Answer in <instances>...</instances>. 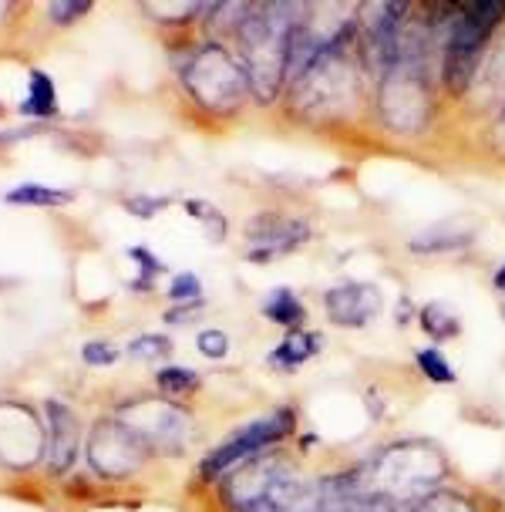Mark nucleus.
Returning a JSON list of instances; mask_svg holds the SVG:
<instances>
[{
  "label": "nucleus",
  "instance_id": "f257e3e1",
  "mask_svg": "<svg viewBox=\"0 0 505 512\" xmlns=\"http://www.w3.org/2000/svg\"><path fill=\"white\" fill-rule=\"evenodd\" d=\"M307 7L300 4H263L246 11V21L240 24V44L246 58V75L250 88L260 102H273L280 85L287 81V51L290 34L300 24Z\"/></svg>",
  "mask_w": 505,
  "mask_h": 512
},
{
  "label": "nucleus",
  "instance_id": "f03ea898",
  "mask_svg": "<svg viewBox=\"0 0 505 512\" xmlns=\"http://www.w3.org/2000/svg\"><path fill=\"white\" fill-rule=\"evenodd\" d=\"M425 41L411 24L401 31L398 61L381 75L378 115L398 135H418L431 118V88L425 71Z\"/></svg>",
  "mask_w": 505,
  "mask_h": 512
},
{
  "label": "nucleus",
  "instance_id": "7ed1b4c3",
  "mask_svg": "<svg viewBox=\"0 0 505 512\" xmlns=\"http://www.w3.org/2000/svg\"><path fill=\"white\" fill-rule=\"evenodd\" d=\"M354 27L347 24L334 41L320 51V58L307 71L290 81L293 105L307 115H344L354 112L361 98V64L354 54Z\"/></svg>",
  "mask_w": 505,
  "mask_h": 512
},
{
  "label": "nucleus",
  "instance_id": "20e7f679",
  "mask_svg": "<svg viewBox=\"0 0 505 512\" xmlns=\"http://www.w3.org/2000/svg\"><path fill=\"white\" fill-rule=\"evenodd\" d=\"M445 475L448 462L442 448L425 442V438H408V442L384 448L374 459V465L367 469V492L404 506V502H418L428 492H435Z\"/></svg>",
  "mask_w": 505,
  "mask_h": 512
},
{
  "label": "nucleus",
  "instance_id": "39448f33",
  "mask_svg": "<svg viewBox=\"0 0 505 512\" xmlns=\"http://www.w3.org/2000/svg\"><path fill=\"white\" fill-rule=\"evenodd\" d=\"M505 21V4L502 0H482V4H465L455 7L452 27H448V44H445V68L442 78L448 91L462 95L472 88V78L479 71L482 48L489 44L492 31Z\"/></svg>",
  "mask_w": 505,
  "mask_h": 512
},
{
  "label": "nucleus",
  "instance_id": "423d86ee",
  "mask_svg": "<svg viewBox=\"0 0 505 512\" xmlns=\"http://www.w3.org/2000/svg\"><path fill=\"white\" fill-rule=\"evenodd\" d=\"M182 81L189 95L213 115H233L240 112L246 95H250V75L243 64L233 61V54L219 44H206L189 61L182 64Z\"/></svg>",
  "mask_w": 505,
  "mask_h": 512
},
{
  "label": "nucleus",
  "instance_id": "0eeeda50",
  "mask_svg": "<svg viewBox=\"0 0 505 512\" xmlns=\"http://www.w3.org/2000/svg\"><path fill=\"white\" fill-rule=\"evenodd\" d=\"M293 425H297L293 408H277L266 418H256L253 425L233 432V438H226L223 445L206 455V462H202V469H199L202 479H219V475L233 472L236 465H243L246 459H253V455L266 452L270 445L283 442V438L293 432Z\"/></svg>",
  "mask_w": 505,
  "mask_h": 512
},
{
  "label": "nucleus",
  "instance_id": "6e6552de",
  "mask_svg": "<svg viewBox=\"0 0 505 512\" xmlns=\"http://www.w3.org/2000/svg\"><path fill=\"white\" fill-rule=\"evenodd\" d=\"M149 452L152 448L145 445L139 432H132L122 418L98 422L95 432L88 438V459L95 465V472L108 475V479H122V475L142 469Z\"/></svg>",
  "mask_w": 505,
  "mask_h": 512
},
{
  "label": "nucleus",
  "instance_id": "1a4fd4ad",
  "mask_svg": "<svg viewBox=\"0 0 505 512\" xmlns=\"http://www.w3.org/2000/svg\"><path fill=\"white\" fill-rule=\"evenodd\" d=\"M246 240H250V260L253 263H270L277 256H287L297 250L300 243L310 240V226L303 219L277 216V213H260L246 226Z\"/></svg>",
  "mask_w": 505,
  "mask_h": 512
},
{
  "label": "nucleus",
  "instance_id": "9d476101",
  "mask_svg": "<svg viewBox=\"0 0 505 512\" xmlns=\"http://www.w3.org/2000/svg\"><path fill=\"white\" fill-rule=\"evenodd\" d=\"M122 422L139 432V438L149 448H176L186 445V415L165 401H139L128 411H122Z\"/></svg>",
  "mask_w": 505,
  "mask_h": 512
},
{
  "label": "nucleus",
  "instance_id": "9b49d317",
  "mask_svg": "<svg viewBox=\"0 0 505 512\" xmlns=\"http://www.w3.org/2000/svg\"><path fill=\"white\" fill-rule=\"evenodd\" d=\"M381 294L371 283H341L324 294V310L337 327H364L381 314Z\"/></svg>",
  "mask_w": 505,
  "mask_h": 512
},
{
  "label": "nucleus",
  "instance_id": "f8f14e48",
  "mask_svg": "<svg viewBox=\"0 0 505 512\" xmlns=\"http://www.w3.org/2000/svg\"><path fill=\"white\" fill-rule=\"evenodd\" d=\"M44 415H48V462L54 472H64L78 459V418L61 401H48Z\"/></svg>",
  "mask_w": 505,
  "mask_h": 512
},
{
  "label": "nucleus",
  "instance_id": "ddd939ff",
  "mask_svg": "<svg viewBox=\"0 0 505 512\" xmlns=\"http://www.w3.org/2000/svg\"><path fill=\"white\" fill-rule=\"evenodd\" d=\"M320 351V334L314 331H290L283 341L273 347L270 364L280 371H297L300 364H307Z\"/></svg>",
  "mask_w": 505,
  "mask_h": 512
},
{
  "label": "nucleus",
  "instance_id": "4468645a",
  "mask_svg": "<svg viewBox=\"0 0 505 512\" xmlns=\"http://www.w3.org/2000/svg\"><path fill=\"white\" fill-rule=\"evenodd\" d=\"M472 230L468 226H452V223H442V226H431V230L418 233L411 240L408 250L411 253H452V250H465L472 243Z\"/></svg>",
  "mask_w": 505,
  "mask_h": 512
},
{
  "label": "nucleus",
  "instance_id": "2eb2a0df",
  "mask_svg": "<svg viewBox=\"0 0 505 512\" xmlns=\"http://www.w3.org/2000/svg\"><path fill=\"white\" fill-rule=\"evenodd\" d=\"M260 310H263L266 320H273V324L287 327V331H303V320H307V310H303L297 294H293V290H287V287H280V290H273V294H266Z\"/></svg>",
  "mask_w": 505,
  "mask_h": 512
},
{
  "label": "nucleus",
  "instance_id": "dca6fc26",
  "mask_svg": "<svg viewBox=\"0 0 505 512\" xmlns=\"http://www.w3.org/2000/svg\"><path fill=\"white\" fill-rule=\"evenodd\" d=\"M21 115H58V91L48 71H31V85H27V98L21 102Z\"/></svg>",
  "mask_w": 505,
  "mask_h": 512
},
{
  "label": "nucleus",
  "instance_id": "f3484780",
  "mask_svg": "<svg viewBox=\"0 0 505 512\" xmlns=\"http://www.w3.org/2000/svg\"><path fill=\"white\" fill-rule=\"evenodd\" d=\"M4 199L11 206H68V203H75V192L51 189V186H41V182H24V186H14Z\"/></svg>",
  "mask_w": 505,
  "mask_h": 512
},
{
  "label": "nucleus",
  "instance_id": "a211bd4d",
  "mask_svg": "<svg viewBox=\"0 0 505 512\" xmlns=\"http://www.w3.org/2000/svg\"><path fill=\"white\" fill-rule=\"evenodd\" d=\"M418 317H421V331L431 334L435 341H448V337H455L458 331H462V320H458L455 310L448 304H442V300L425 304Z\"/></svg>",
  "mask_w": 505,
  "mask_h": 512
},
{
  "label": "nucleus",
  "instance_id": "6ab92c4d",
  "mask_svg": "<svg viewBox=\"0 0 505 512\" xmlns=\"http://www.w3.org/2000/svg\"><path fill=\"white\" fill-rule=\"evenodd\" d=\"M404 512H475V506L462 496V492L435 489V492H428L425 499H418L415 506H408Z\"/></svg>",
  "mask_w": 505,
  "mask_h": 512
},
{
  "label": "nucleus",
  "instance_id": "aec40b11",
  "mask_svg": "<svg viewBox=\"0 0 505 512\" xmlns=\"http://www.w3.org/2000/svg\"><path fill=\"white\" fill-rule=\"evenodd\" d=\"M418 368L425 371V378L428 381H435V384H455V368L445 361V354L442 351H435V347H421L418 351Z\"/></svg>",
  "mask_w": 505,
  "mask_h": 512
},
{
  "label": "nucleus",
  "instance_id": "412c9836",
  "mask_svg": "<svg viewBox=\"0 0 505 512\" xmlns=\"http://www.w3.org/2000/svg\"><path fill=\"white\" fill-rule=\"evenodd\" d=\"M172 354V341L165 334H142L128 344V358L135 361H159V358H169Z\"/></svg>",
  "mask_w": 505,
  "mask_h": 512
},
{
  "label": "nucleus",
  "instance_id": "4be33fe9",
  "mask_svg": "<svg viewBox=\"0 0 505 512\" xmlns=\"http://www.w3.org/2000/svg\"><path fill=\"white\" fill-rule=\"evenodd\" d=\"M155 381H159V388L165 391V395H176V398L199 388V374L189 371V368H162Z\"/></svg>",
  "mask_w": 505,
  "mask_h": 512
},
{
  "label": "nucleus",
  "instance_id": "5701e85b",
  "mask_svg": "<svg viewBox=\"0 0 505 512\" xmlns=\"http://www.w3.org/2000/svg\"><path fill=\"white\" fill-rule=\"evenodd\" d=\"M186 209H189L192 216H199V223L206 226L209 240H213V243L223 240V236H226V219L219 216L213 206H209V203H196V199H192V203H186Z\"/></svg>",
  "mask_w": 505,
  "mask_h": 512
},
{
  "label": "nucleus",
  "instance_id": "b1692460",
  "mask_svg": "<svg viewBox=\"0 0 505 512\" xmlns=\"http://www.w3.org/2000/svg\"><path fill=\"white\" fill-rule=\"evenodd\" d=\"M169 297L176 300V304H199L202 300V287H199V277L196 273H179L176 280L169 283Z\"/></svg>",
  "mask_w": 505,
  "mask_h": 512
},
{
  "label": "nucleus",
  "instance_id": "393cba45",
  "mask_svg": "<svg viewBox=\"0 0 505 512\" xmlns=\"http://www.w3.org/2000/svg\"><path fill=\"white\" fill-rule=\"evenodd\" d=\"M196 344H199V351L206 354V358H213V361L226 358V354H229V337L219 331V327H206V331H199Z\"/></svg>",
  "mask_w": 505,
  "mask_h": 512
},
{
  "label": "nucleus",
  "instance_id": "a878e982",
  "mask_svg": "<svg viewBox=\"0 0 505 512\" xmlns=\"http://www.w3.org/2000/svg\"><path fill=\"white\" fill-rule=\"evenodd\" d=\"M88 7H91V0H54L48 7V14L54 24H71V21H78L81 14H88Z\"/></svg>",
  "mask_w": 505,
  "mask_h": 512
},
{
  "label": "nucleus",
  "instance_id": "bb28decb",
  "mask_svg": "<svg viewBox=\"0 0 505 512\" xmlns=\"http://www.w3.org/2000/svg\"><path fill=\"white\" fill-rule=\"evenodd\" d=\"M128 256H132V260L139 263V273H142V280L135 283V287H149V283L162 273V263L155 260V256L145 250V246H132V250H128Z\"/></svg>",
  "mask_w": 505,
  "mask_h": 512
},
{
  "label": "nucleus",
  "instance_id": "cd10ccee",
  "mask_svg": "<svg viewBox=\"0 0 505 512\" xmlns=\"http://www.w3.org/2000/svg\"><path fill=\"white\" fill-rule=\"evenodd\" d=\"M81 358H85V364H115L118 351L108 341H88L81 347Z\"/></svg>",
  "mask_w": 505,
  "mask_h": 512
},
{
  "label": "nucleus",
  "instance_id": "c85d7f7f",
  "mask_svg": "<svg viewBox=\"0 0 505 512\" xmlns=\"http://www.w3.org/2000/svg\"><path fill=\"white\" fill-rule=\"evenodd\" d=\"M165 203L169 199H152V196H132V199H125V209L128 213H135L139 219H152L159 209H165Z\"/></svg>",
  "mask_w": 505,
  "mask_h": 512
},
{
  "label": "nucleus",
  "instance_id": "c756f323",
  "mask_svg": "<svg viewBox=\"0 0 505 512\" xmlns=\"http://www.w3.org/2000/svg\"><path fill=\"white\" fill-rule=\"evenodd\" d=\"M485 88H499V91H505V44L492 54L489 68H485Z\"/></svg>",
  "mask_w": 505,
  "mask_h": 512
},
{
  "label": "nucleus",
  "instance_id": "7c9ffc66",
  "mask_svg": "<svg viewBox=\"0 0 505 512\" xmlns=\"http://www.w3.org/2000/svg\"><path fill=\"white\" fill-rule=\"evenodd\" d=\"M357 512H404V506L401 502L384 499V496H367V502Z\"/></svg>",
  "mask_w": 505,
  "mask_h": 512
},
{
  "label": "nucleus",
  "instance_id": "2f4dec72",
  "mask_svg": "<svg viewBox=\"0 0 505 512\" xmlns=\"http://www.w3.org/2000/svg\"><path fill=\"white\" fill-rule=\"evenodd\" d=\"M495 142H499L502 145V149H505V102H502V108H499V118H495Z\"/></svg>",
  "mask_w": 505,
  "mask_h": 512
},
{
  "label": "nucleus",
  "instance_id": "473e14b6",
  "mask_svg": "<svg viewBox=\"0 0 505 512\" xmlns=\"http://www.w3.org/2000/svg\"><path fill=\"white\" fill-rule=\"evenodd\" d=\"M495 290H499V294L505 297V263L499 270H495Z\"/></svg>",
  "mask_w": 505,
  "mask_h": 512
}]
</instances>
